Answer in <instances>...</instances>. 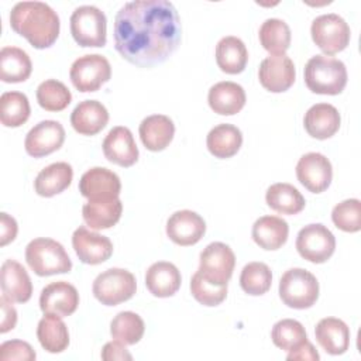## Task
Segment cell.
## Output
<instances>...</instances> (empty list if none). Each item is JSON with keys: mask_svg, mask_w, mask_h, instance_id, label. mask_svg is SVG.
Instances as JSON below:
<instances>
[{"mask_svg": "<svg viewBox=\"0 0 361 361\" xmlns=\"http://www.w3.org/2000/svg\"><path fill=\"white\" fill-rule=\"evenodd\" d=\"M109 123L107 109L97 100L80 102L71 114L73 130L82 135H94Z\"/></svg>", "mask_w": 361, "mask_h": 361, "instance_id": "obj_23", "label": "cell"}, {"mask_svg": "<svg viewBox=\"0 0 361 361\" xmlns=\"http://www.w3.org/2000/svg\"><path fill=\"white\" fill-rule=\"evenodd\" d=\"M144 330V320L130 310L117 313L110 323L111 337L126 345L137 344L142 338Z\"/></svg>", "mask_w": 361, "mask_h": 361, "instance_id": "obj_37", "label": "cell"}, {"mask_svg": "<svg viewBox=\"0 0 361 361\" xmlns=\"http://www.w3.org/2000/svg\"><path fill=\"white\" fill-rule=\"evenodd\" d=\"M182 276L176 265L168 261L154 262L145 274V286L157 298H169L180 288Z\"/></svg>", "mask_w": 361, "mask_h": 361, "instance_id": "obj_24", "label": "cell"}, {"mask_svg": "<svg viewBox=\"0 0 361 361\" xmlns=\"http://www.w3.org/2000/svg\"><path fill=\"white\" fill-rule=\"evenodd\" d=\"M120 190L121 182L117 173L102 166L90 168L79 180V192L87 200L117 199Z\"/></svg>", "mask_w": 361, "mask_h": 361, "instance_id": "obj_16", "label": "cell"}, {"mask_svg": "<svg viewBox=\"0 0 361 361\" xmlns=\"http://www.w3.org/2000/svg\"><path fill=\"white\" fill-rule=\"evenodd\" d=\"M1 292L6 299L16 303H25L32 295V282L25 268L14 261L6 259L0 272Z\"/></svg>", "mask_w": 361, "mask_h": 361, "instance_id": "obj_20", "label": "cell"}, {"mask_svg": "<svg viewBox=\"0 0 361 361\" xmlns=\"http://www.w3.org/2000/svg\"><path fill=\"white\" fill-rule=\"evenodd\" d=\"M192 296L203 306H217L227 296V283H219L196 271L190 279Z\"/></svg>", "mask_w": 361, "mask_h": 361, "instance_id": "obj_40", "label": "cell"}, {"mask_svg": "<svg viewBox=\"0 0 361 361\" xmlns=\"http://www.w3.org/2000/svg\"><path fill=\"white\" fill-rule=\"evenodd\" d=\"M28 97L21 92H4L0 97V121L4 127H20L30 117Z\"/></svg>", "mask_w": 361, "mask_h": 361, "instance_id": "obj_36", "label": "cell"}, {"mask_svg": "<svg viewBox=\"0 0 361 361\" xmlns=\"http://www.w3.org/2000/svg\"><path fill=\"white\" fill-rule=\"evenodd\" d=\"M252 240L262 250L274 251L281 248L289 234L288 223L278 216H262L252 224Z\"/></svg>", "mask_w": 361, "mask_h": 361, "instance_id": "obj_27", "label": "cell"}, {"mask_svg": "<svg viewBox=\"0 0 361 361\" xmlns=\"http://www.w3.org/2000/svg\"><path fill=\"white\" fill-rule=\"evenodd\" d=\"M334 226L345 233L361 230V202L358 199H345L337 203L331 210Z\"/></svg>", "mask_w": 361, "mask_h": 361, "instance_id": "obj_42", "label": "cell"}, {"mask_svg": "<svg viewBox=\"0 0 361 361\" xmlns=\"http://www.w3.org/2000/svg\"><path fill=\"white\" fill-rule=\"evenodd\" d=\"M37 337L41 347L52 354L62 353L69 345V331L62 317L56 314L44 313V317L38 322Z\"/></svg>", "mask_w": 361, "mask_h": 361, "instance_id": "obj_32", "label": "cell"}, {"mask_svg": "<svg viewBox=\"0 0 361 361\" xmlns=\"http://www.w3.org/2000/svg\"><path fill=\"white\" fill-rule=\"evenodd\" d=\"M206 233V223L192 210H178L166 221V235L178 245L188 247L199 243Z\"/></svg>", "mask_w": 361, "mask_h": 361, "instance_id": "obj_17", "label": "cell"}, {"mask_svg": "<svg viewBox=\"0 0 361 361\" xmlns=\"http://www.w3.org/2000/svg\"><path fill=\"white\" fill-rule=\"evenodd\" d=\"M310 34L313 42L329 56L345 49L351 37L345 20L334 13L316 17L312 23Z\"/></svg>", "mask_w": 361, "mask_h": 361, "instance_id": "obj_8", "label": "cell"}, {"mask_svg": "<svg viewBox=\"0 0 361 361\" xmlns=\"http://www.w3.org/2000/svg\"><path fill=\"white\" fill-rule=\"evenodd\" d=\"M271 338L278 348L290 351L305 343L307 340V334L300 322L293 319H282L274 324Z\"/></svg>", "mask_w": 361, "mask_h": 361, "instance_id": "obj_41", "label": "cell"}, {"mask_svg": "<svg viewBox=\"0 0 361 361\" xmlns=\"http://www.w3.org/2000/svg\"><path fill=\"white\" fill-rule=\"evenodd\" d=\"M206 145L209 152L216 158H231L243 145V134L235 126L223 123L209 131Z\"/></svg>", "mask_w": 361, "mask_h": 361, "instance_id": "obj_31", "label": "cell"}, {"mask_svg": "<svg viewBox=\"0 0 361 361\" xmlns=\"http://www.w3.org/2000/svg\"><path fill=\"white\" fill-rule=\"evenodd\" d=\"M32 63L25 51L17 47H4L0 51V79L6 83H20L30 78Z\"/></svg>", "mask_w": 361, "mask_h": 361, "instance_id": "obj_33", "label": "cell"}, {"mask_svg": "<svg viewBox=\"0 0 361 361\" xmlns=\"http://www.w3.org/2000/svg\"><path fill=\"white\" fill-rule=\"evenodd\" d=\"M37 358L34 348L23 340H10L4 341L0 345V360H23V361H32Z\"/></svg>", "mask_w": 361, "mask_h": 361, "instance_id": "obj_43", "label": "cell"}, {"mask_svg": "<svg viewBox=\"0 0 361 361\" xmlns=\"http://www.w3.org/2000/svg\"><path fill=\"white\" fill-rule=\"evenodd\" d=\"M72 178L73 169L68 162H54L39 171L34 180V189L42 197H52L68 189Z\"/></svg>", "mask_w": 361, "mask_h": 361, "instance_id": "obj_28", "label": "cell"}, {"mask_svg": "<svg viewBox=\"0 0 361 361\" xmlns=\"http://www.w3.org/2000/svg\"><path fill=\"white\" fill-rule=\"evenodd\" d=\"M92 290L102 305L116 306L134 296L137 290V281L127 269L110 268L96 276Z\"/></svg>", "mask_w": 361, "mask_h": 361, "instance_id": "obj_7", "label": "cell"}, {"mask_svg": "<svg viewBox=\"0 0 361 361\" xmlns=\"http://www.w3.org/2000/svg\"><path fill=\"white\" fill-rule=\"evenodd\" d=\"M71 100V90L56 79H47L37 87V102L47 111L65 110Z\"/></svg>", "mask_w": 361, "mask_h": 361, "instance_id": "obj_39", "label": "cell"}, {"mask_svg": "<svg viewBox=\"0 0 361 361\" xmlns=\"http://www.w3.org/2000/svg\"><path fill=\"white\" fill-rule=\"evenodd\" d=\"M111 76V66L107 58L99 54L79 56L71 66L69 78L79 92H96Z\"/></svg>", "mask_w": 361, "mask_h": 361, "instance_id": "obj_9", "label": "cell"}, {"mask_svg": "<svg viewBox=\"0 0 361 361\" xmlns=\"http://www.w3.org/2000/svg\"><path fill=\"white\" fill-rule=\"evenodd\" d=\"M305 83L317 94H340L347 85V68L334 56L314 55L306 62Z\"/></svg>", "mask_w": 361, "mask_h": 361, "instance_id": "obj_3", "label": "cell"}, {"mask_svg": "<svg viewBox=\"0 0 361 361\" xmlns=\"http://www.w3.org/2000/svg\"><path fill=\"white\" fill-rule=\"evenodd\" d=\"M216 62L220 71L224 73H241L248 62V51L245 44L234 35L223 37L216 45Z\"/></svg>", "mask_w": 361, "mask_h": 361, "instance_id": "obj_29", "label": "cell"}, {"mask_svg": "<svg viewBox=\"0 0 361 361\" xmlns=\"http://www.w3.org/2000/svg\"><path fill=\"white\" fill-rule=\"evenodd\" d=\"M72 247L78 258L87 265L102 264L113 254V244L110 238L89 230L85 226H80L73 231Z\"/></svg>", "mask_w": 361, "mask_h": 361, "instance_id": "obj_15", "label": "cell"}, {"mask_svg": "<svg viewBox=\"0 0 361 361\" xmlns=\"http://www.w3.org/2000/svg\"><path fill=\"white\" fill-rule=\"evenodd\" d=\"M10 25L37 49L54 45L61 30L56 11L42 1L17 3L10 11Z\"/></svg>", "mask_w": 361, "mask_h": 361, "instance_id": "obj_2", "label": "cell"}, {"mask_svg": "<svg viewBox=\"0 0 361 361\" xmlns=\"http://www.w3.org/2000/svg\"><path fill=\"white\" fill-rule=\"evenodd\" d=\"M79 305V293L73 285L65 281H56L47 285L39 295V307L44 313L59 317L71 316Z\"/></svg>", "mask_w": 361, "mask_h": 361, "instance_id": "obj_18", "label": "cell"}, {"mask_svg": "<svg viewBox=\"0 0 361 361\" xmlns=\"http://www.w3.org/2000/svg\"><path fill=\"white\" fill-rule=\"evenodd\" d=\"M296 250L306 261L323 264L334 254L336 237L320 223L307 224L298 233Z\"/></svg>", "mask_w": 361, "mask_h": 361, "instance_id": "obj_10", "label": "cell"}, {"mask_svg": "<svg viewBox=\"0 0 361 361\" xmlns=\"http://www.w3.org/2000/svg\"><path fill=\"white\" fill-rule=\"evenodd\" d=\"M235 267V255L233 250L220 241L210 243L203 248L199 258V269L206 278L227 283Z\"/></svg>", "mask_w": 361, "mask_h": 361, "instance_id": "obj_11", "label": "cell"}, {"mask_svg": "<svg viewBox=\"0 0 361 361\" xmlns=\"http://www.w3.org/2000/svg\"><path fill=\"white\" fill-rule=\"evenodd\" d=\"M65 141V128L59 121L44 120L25 135L24 148L30 157L41 158L58 151Z\"/></svg>", "mask_w": 361, "mask_h": 361, "instance_id": "obj_14", "label": "cell"}, {"mask_svg": "<svg viewBox=\"0 0 361 361\" xmlns=\"http://www.w3.org/2000/svg\"><path fill=\"white\" fill-rule=\"evenodd\" d=\"M314 336L320 347L330 355H341L348 350L350 329L341 319H322L316 324Z\"/></svg>", "mask_w": 361, "mask_h": 361, "instance_id": "obj_25", "label": "cell"}, {"mask_svg": "<svg viewBox=\"0 0 361 361\" xmlns=\"http://www.w3.org/2000/svg\"><path fill=\"white\" fill-rule=\"evenodd\" d=\"M102 358L104 361H114V360H133V355L126 348V344L114 340L104 344L102 348Z\"/></svg>", "mask_w": 361, "mask_h": 361, "instance_id": "obj_45", "label": "cell"}, {"mask_svg": "<svg viewBox=\"0 0 361 361\" xmlns=\"http://www.w3.org/2000/svg\"><path fill=\"white\" fill-rule=\"evenodd\" d=\"M18 227L14 217L8 216L7 213H0V245L4 247L11 243L17 235Z\"/></svg>", "mask_w": 361, "mask_h": 361, "instance_id": "obj_46", "label": "cell"}, {"mask_svg": "<svg viewBox=\"0 0 361 361\" xmlns=\"http://www.w3.org/2000/svg\"><path fill=\"white\" fill-rule=\"evenodd\" d=\"M296 176L309 192L322 193L331 183V162L320 152H307L296 164Z\"/></svg>", "mask_w": 361, "mask_h": 361, "instance_id": "obj_12", "label": "cell"}, {"mask_svg": "<svg viewBox=\"0 0 361 361\" xmlns=\"http://www.w3.org/2000/svg\"><path fill=\"white\" fill-rule=\"evenodd\" d=\"M341 117L338 110L329 103L313 104L303 117V126L307 134L316 140H327L340 128Z\"/></svg>", "mask_w": 361, "mask_h": 361, "instance_id": "obj_21", "label": "cell"}, {"mask_svg": "<svg viewBox=\"0 0 361 361\" xmlns=\"http://www.w3.org/2000/svg\"><path fill=\"white\" fill-rule=\"evenodd\" d=\"M258 38L269 55H282L290 45V28L283 20L268 18L261 24Z\"/></svg>", "mask_w": 361, "mask_h": 361, "instance_id": "obj_35", "label": "cell"}, {"mask_svg": "<svg viewBox=\"0 0 361 361\" xmlns=\"http://www.w3.org/2000/svg\"><path fill=\"white\" fill-rule=\"evenodd\" d=\"M138 133L144 147L158 152L165 149L173 140L175 124L168 116L152 114L141 121Z\"/></svg>", "mask_w": 361, "mask_h": 361, "instance_id": "obj_26", "label": "cell"}, {"mask_svg": "<svg viewBox=\"0 0 361 361\" xmlns=\"http://www.w3.org/2000/svg\"><path fill=\"white\" fill-rule=\"evenodd\" d=\"M245 100L243 86L230 80L213 85L207 94L210 109L220 116L237 114L245 106Z\"/></svg>", "mask_w": 361, "mask_h": 361, "instance_id": "obj_22", "label": "cell"}, {"mask_svg": "<svg viewBox=\"0 0 361 361\" xmlns=\"http://www.w3.org/2000/svg\"><path fill=\"white\" fill-rule=\"evenodd\" d=\"M71 34L80 47L100 48L107 41V20L96 6H80L71 16Z\"/></svg>", "mask_w": 361, "mask_h": 361, "instance_id": "obj_6", "label": "cell"}, {"mask_svg": "<svg viewBox=\"0 0 361 361\" xmlns=\"http://www.w3.org/2000/svg\"><path fill=\"white\" fill-rule=\"evenodd\" d=\"M267 204L281 214H298L305 209L306 200L290 183L278 182L271 185L265 193Z\"/></svg>", "mask_w": 361, "mask_h": 361, "instance_id": "obj_34", "label": "cell"}, {"mask_svg": "<svg viewBox=\"0 0 361 361\" xmlns=\"http://www.w3.org/2000/svg\"><path fill=\"white\" fill-rule=\"evenodd\" d=\"M319 358H320L319 353L316 351V348L313 347V344L309 340L302 343L299 347L288 351V355H286V360H289V361H296V360L317 361Z\"/></svg>", "mask_w": 361, "mask_h": 361, "instance_id": "obj_47", "label": "cell"}, {"mask_svg": "<svg viewBox=\"0 0 361 361\" xmlns=\"http://www.w3.org/2000/svg\"><path fill=\"white\" fill-rule=\"evenodd\" d=\"M25 261L38 276L66 274L72 269V261L63 245L47 237L34 238L27 244Z\"/></svg>", "mask_w": 361, "mask_h": 361, "instance_id": "obj_4", "label": "cell"}, {"mask_svg": "<svg viewBox=\"0 0 361 361\" xmlns=\"http://www.w3.org/2000/svg\"><path fill=\"white\" fill-rule=\"evenodd\" d=\"M279 298L288 307L309 309L319 298V282L312 272L290 268L281 276Z\"/></svg>", "mask_w": 361, "mask_h": 361, "instance_id": "obj_5", "label": "cell"}, {"mask_svg": "<svg viewBox=\"0 0 361 361\" xmlns=\"http://www.w3.org/2000/svg\"><path fill=\"white\" fill-rule=\"evenodd\" d=\"M102 148L104 157L118 166L128 168L138 161V148L133 133L124 126L113 127L103 140Z\"/></svg>", "mask_w": 361, "mask_h": 361, "instance_id": "obj_19", "label": "cell"}, {"mask_svg": "<svg viewBox=\"0 0 361 361\" xmlns=\"http://www.w3.org/2000/svg\"><path fill=\"white\" fill-rule=\"evenodd\" d=\"M8 299L1 296L0 307H1V322H0V333H7L16 327L17 323V310L11 305Z\"/></svg>", "mask_w": 361, "mask_h": 361, "instance_id": "obj_44", "label": "cell"}, {"mask_svg": "<svg viewBox=\"0 0 361 361\" xmlns=\"http://www.w3.org/2000/svg\"><path fill=\"white\" fill-rule=\"evenodd\" d=\"M258 79L268 92H286L296 79L295 63L286 54L269 55L259 65Z\"/></svg>", "mask_w": 361, "mask_h": 361, "instance_id": "obj_13", "label": "cell"}, {"mask_svg": "<svg viewBox=\"0 0 361 361\" xmlns=\"http://www.w3.org/2000/svg\"><path fill=\"white\" fill-rule=\"evenodd\" d=\"M272 283V272L264 262H248L240 275L241 289L251 296H261L267 293Z\"/></svg>", "mask_w": 361, "mask_h": 361, "instance_id": "obj_38", "label": "cell"}, {"mask_svg": "<svg viewBox=\"0 0 361 361\" xmlns=\"http://www.w3.org/2000/svg\"><path fill=\"white\" fill-rule=\"evenodd\" d=\"M123 203L117 199L89 200L82 207V217L93 230H104L113 227L121 217Z\"/></svg>", "mask_w": 361, "mask_h": 361, "instance_id": "obj_30", "label": "cell"}, {"mask_svg": "<svg viewBox=\"0 0 361 361\" xmlns=\"http://www.w3.org/2000/svg\"><path fill=\"white\" fill-rule=\"evenodd\" d=\"M180 32V18L171 1H128L114 18V48L127 62L149 68L176 51Z\"/></svg>", "mask_w": 361, "mask_h": 361, "instance_id": "obj_1", "label": "cell"}]
</instances>
